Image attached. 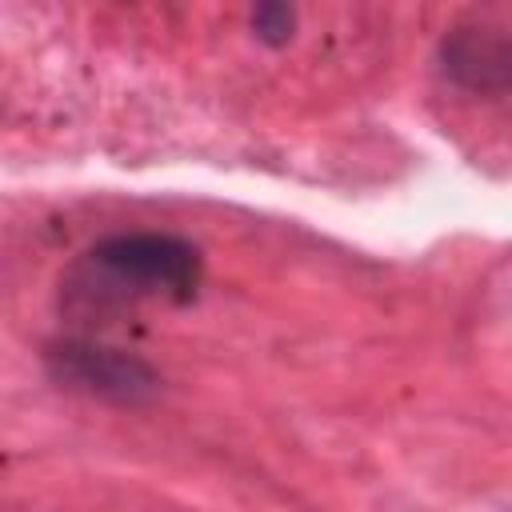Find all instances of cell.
<instances>
[{
    "mask_svg": "<svg viewBox=\"0 0 512 512\" xmlns=\"http://www.w3.org/2000/svg\"><path fill=\"white\" fill-rule=\"evenodd\" d=\"M48 372L52 380L100 396V400H116V404H144L160 380L156 372L120 348H104V344H84V340H64L48 352Z\"/></svg>",
    "mask_w": 512,
    "mask_h": 512,
    "instance_id": "7a4b0ae2",
    "label": "cell"
},
{
    "mask_svg": "<svg viewBox=\"0 0 512 512\" xmlns=\"http://www.w3.org/2000/svg\"><path fill=\"white\" fill-rule=\"evenodd\" d=\"M444 72L472 92L512 88V32L500 28H452L440 40Z\"/></svg>",
    "mask_w": 512,
    "mask_h": 512,
    "instance_id": "3957f363",
    "label": "cell"
},
{
    "mask_svg": "<svg viewBox=\"0 0 512 512\" xmlns=\"http://www.w3.org/2000/svg\"><path fill=\"white\" fill-rule=\"evenodd\" d=\"M252 28H256V36H260L264 44L280 48V44H288L292 32H296V12H292L288 4H256Z\"/></svg>",
    "mask_w": 512,
    "mask_h": 512,
    "instance_id": "277c9868",
    "label": "cell"
},
{
    "mask_svg": "<svg viewBox=\"0 0 512 512\" xmlns=\"http://www.w3.org/2000/svg\"><path fill=\"white\" fill-rule=\"evenodd\" d=\"M88 260L108 272L120 284H132L136 292H172L192 296L200 280V252L164 232H132V236H108L100 240Z\"/></svg>",
    "mask_w": 512,
    "mask_h": 512,
    "instance_id": "6da1fadb",
    "label": "cell"
}]
</instances>
